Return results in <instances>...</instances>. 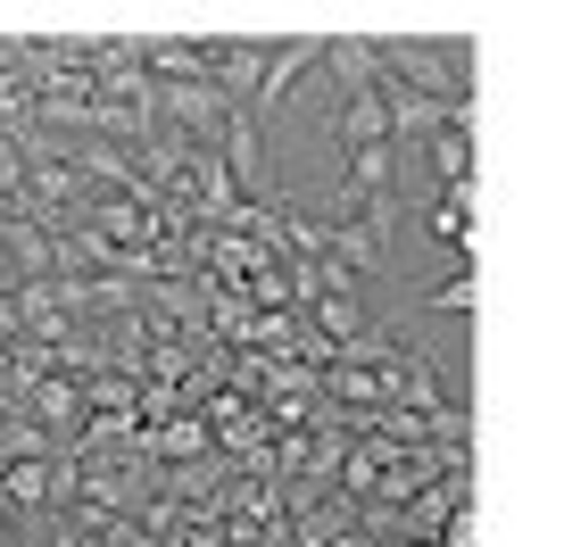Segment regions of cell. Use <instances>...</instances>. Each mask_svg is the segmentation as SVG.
I'll return each mask as SVG.
<instances>
[{
  "label": "cell",
  "instance_id": "1",
  "mask_svg": "<svg viewBox=\"0 0 564 547\" xmlns=\"http://www.w3.org/2000/svg\"><path fill=\"white\" fill-rule=\"evenodd\" d=\"M316 67H324V42H274V51H265L258 91H249V117L274 124V117H282V100H291V84H300V75H316Z\"/></svg>",
  "mask_w": 564,
  "mask_h": 547
},
{
  "label": "cell",
  "instance_id": "2",
  "mask_svg": "<svg viewBox=\"0 0 564 547\" xmlns=\"http://www.w3.org/2000/svg\"><path fill=\"white\" fill-rule=\"evenodd\" d=\"M333 142H340V158H349V150H390V108H382V84H373V91H349V100L333 108Z\"/></svg>",
  "mask_w": 564,
  "mask_h": 547
},
{
  "label": "cell",
  "instance_id": "3",
  "mask_svg": "<svg viewBox=\"0 0 564 547\" xmlns=\"http://www.w3.org/2000/svg\"><path fill=\"white\" fill-rule=\"evenodd\" d=\"M423 225H432V249H448V265H465V241H474V183H465V192H432L423 199Z\"/></svg>",
  "mask_w": 564,
  "mask_h": 547
},
{
  "label": "cell",
  "instance_id": "4",
  "mask_svg": "<svg viewBox=\"0 0 564 547\" xmlns=\"http://www.w3.org/2000/svg\"><path fill=\"white\" fill-rule=\"evenodd\" d=\"M432 175H441V192H465V183H474V117H448L441 133H432Z\"/></svg>",
  "mask_w": 564,
  "mask_h": 547
},
{
  "label": "cell",
  "instance_id": "5",
  "mask_svg": "<svg viewBox=\"0 0 564 547\" xmlns=\"http://www.w3.org/2000/svg\"><path fill=\"white\" fill-rule=\"evenodd\" d=\"M324 67H333L340 100H349V91H373V84H382V51H373V42H357V34L324 42Z\"/></svg>",
  "mask_w": 564,
  "mask_h": 547
},
{
  "label": "cell",
  "instance_id": "6",
  "mask_svg": "<svg viewBox=\"0 0 564 547\" xmlns=\"http://www.w3.org/2000/svg\"><path fill=\"white\" fill-rule=\"evenodd\" d=\"M423 307H432V316H448V324H465V316H474V274L457 265V274H448V291H432Z\"/></svg>",
  "mask_w": 564,
  "mask_h": 547
},
{
  "label": "cell",
  "instance_id": "7",
  "mask_svg": "<svg viewBox=\"0 0 564 547\" xmlns=\"http://www.w3.org/2000/svg\"><path fill=\"white\" fill-rule=\"evenodd\" d=\"M382 547H441V539H382Z\"/></svg>",
  "mask_w": 564,
  "mask_h": 547
}]
</instances>
